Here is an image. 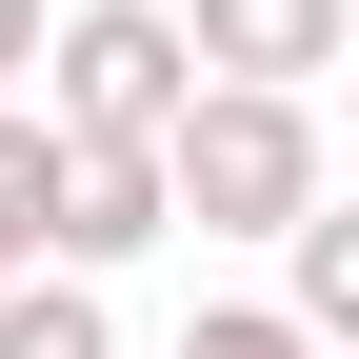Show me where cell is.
Segmentation results:
<instances>
[{
    "instance_id": "1",
    "label": "cell",
    "mask_w": 359,
    "mask_h": 359,
    "mask_svg": "<svg viewBox=\"0 0 359 359\" xmlns=\"http://www.w3.org/2000/svg\"><path fill=\"white\" fill-rule=\"evenodd\" d=\"M339 160H320V100H240V80H200V100L160 120V219H200V240H280V219H320Z\"/></svg>"
},
{
    "instance_id": "2",
    "label": "cell",
    "mask_w": 359,
    "mask_h": 359,
    "mask_svg": "<svg viewBox=\"0 0 359 359\" xmlns=\"http://www.w3.org/2000/svg\"><path fill=\"white\" fill-rule=\"evenodd\" d=\"M180 100H200V60H180L160 0H80V20H40V140H140V160H160Z\"/></svg>"
},
{
    "instance_id": "3",
    "label": "cell",
    "mask_w": 359,
    "mask_h": 359,
    "mask_svg": "<svg viewBox=\"0 0 359 359\" xmlns=\"http://www.w3.org/2000/svg\"><path fill=\"white\" fill-rule=\"evenodd\" d=\"M160 20H180V60L240 80V100H320V60L359 40V0H160Z\"/></svg>"
},
{
    "instance_id": "4",
    "label": "cell",
    "mask_w": 359,
    "mask_h": 359,
    "mask_svg": "<svg viewBox=\"0 0 359 359\" xmlns=\"http://www.w3.org/2000/svg\"><path fill=\"white\" fill-rule=\"evenodd\" d=\"M140 240H180V219H160V160H140V140H60L40 259H60V280H100V259H140Z\"/></svg>"
},
{
    "instance_id": "5",
    "label": "cell",
    "mask_w": 359,
    "mask_h": 359,
    "mask_svg": "<svg viewBox=\"0 0 359 359\" xmlns=\"http://www.w3.org/2000/svg\"><path fill=\"white\" fill-rule=\"evenodd\" d=\"M280 320L320 339V359L359 339V200H320V219H280Z\"/></svg>"
},
{
    "instance_id": "6",
    "label": "cell",
    "mask_w": 359,
    "mask_h": 359,
    "mask_svg": "<svg viewBox=\"0 0 359 359\" xmlns=\"http://www.w3.org/2000/svg\"><path fill=\"white\" fill-rule=\"evenodd\" d=\"M0 359H120L100 280H60V259H20V280H0Z\"/></svg>"
},
{
    "instance_id": "7",
    "label": "cell",
    "mask_w": 359,
    "mask_h": 359,
    "mask_svg": "<svg viewBox=\"0 0 359 359\" xmlns=\"http://www.w3.org/2000/svg\"><path fill=\"white\" fill-rule=\"evenodd\" d=\"M40 200H60V140H40V100H0V280L40 259Z\"/></svg>"
},
{
    "instance_id": "8",
    "label": "cell",
    "mask_w": 359,
    "mask_h": 359,
    "mask_svg": "<svg viewBox=\"0 0 359 359\" xmlns=\"http://www.w3.org/2000/svg\"><path fill=\"white\" fill-rule=\"evenodd\" d=\"M180 359H320V339H299L280 299H200V320H180Z\"/></svg>"
},
{
    "instance_id": "9",
    "label": "cell",
    "mask_w": 359,
    "mask_h": 359,
    "mask_svg": "<svg viewBox=\"0 0 359 359\" xmlns=\"http://www.w3.org/2000/svg\"><path fill=\"white\" fill-rule=\"evenodd\" d=\"M20 80H40V0H0V100H20Z\"/></svg>"
}]
</instances>
